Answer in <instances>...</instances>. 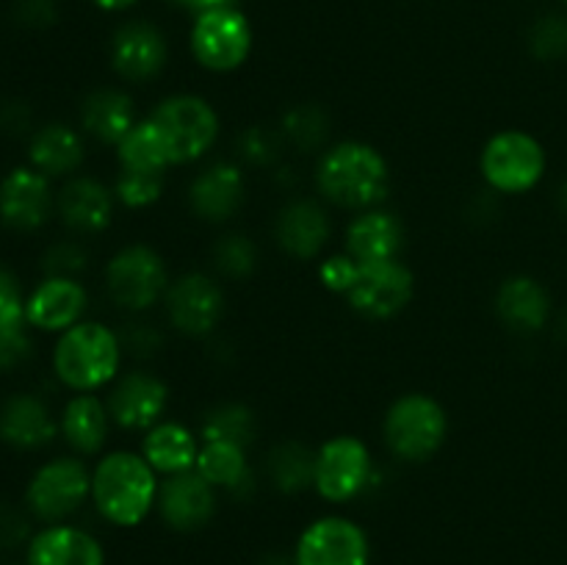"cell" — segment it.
I'll list each match as a JSON object with an SVG mask.
<instances>
[{"mask_svg":"<svg viewBox=\"0 0 567 565\" xmlns=\"http://www.w3.org/2000/svg\"><path fill=\"white\" fill-rule=\"evenodd\" d=\"M316 186L338 208H377L391 186V172L371 144L341 142L321 155Z\"/></svg>","mask_w":567,"mask_h":565,"instance_id":"6da1fadb","label":"cell"},{"mask_svg":"<svg viewBox=\"0 0 567 565\" xmlns=\"http://www.w3.org/2000/svg\"><path fill=\"white\" fill-rule=\"evenodd\" d=\"M92 502L105 521L136 526L158 502V476L144 454L111 452L92 471Z\"/></svg>","mask_w":567,"mask_h":565,"instance_id":"7a4b0ae2","label":"cell"},{"mask_svg":"<svg viewBox=\"0 0 567 565\" xmlns=\"http://www.w3.org/2000/svg\"><path fill=\"white\" fill-rule=\"evenodd\" d=\"M120 363V336L100 321H78L61 332L53 349L55 377L75 393H92L109 386Z\"/></svg>","mask_w":567,"mask_h":565,"instance_id":"3957f363","label":"cell"},{"mask_svg":"<svg viewBox=\"0 0 567 565\" xmlns=\"http://www.w3.org/2000/svg\"><path fill=\"white\" fill-rule=\"evenodd\" d=\"M382 432H385L388 449L396 458L421 463V460H430L446 441V410L426 393H408L388 408Z\"/></svg>","mask_w":567,"mask_h":565,"instance_id":"277c9868","label":"cell"},{"mask_svg":"<svg viewBox=\"0 0 567 565\" xmlns=\"http://www.w3.org/2000/svg\"><path fill=\"white\" fill-rule=\"evenodd\" d=\"M150 120L164 136L172 164L203 158L219 136V116L214 105L197 94H175V97L161 100Z\"/></svg>","mask_w":567,"mask_h":565,"instance_id":"5b68a950","label":"cell"},{"mask_svg":"<svg viewBox=\"0 0 567 565\" xmlns=\"http://www.w3.org/2000/svg\"><path fill=\"white\" fill-rule=\"evenodd\" d=\"M105 288L116 308L131 310V314L153 308L158 299L166 297V288H169L164 258L147 244L120 249L105 266Z\"/></svg>","mask_w":567,"mask_h":565,"instance_id":"8992f818","label":"cell"},{"mask_svg":"<svg viewBox=\"0 0 567 565\" xmlns=\"http://www.w3.org/2000/svg\"><path fill=\"white\" fill-rule=\"evenodd\" d=\"M482 175L493 192L524 194L546 175V150L529 133H496L482 150Z\"/></svg>","mask_w":567,"mask_h":565,"instance_id":"52a82bcc","label":"cell"},{"mask_svg":"<svg viewBox=\"0 0 567 565\" xmlns=\"http://www.w3.org/2000/svg\"><path fill=\"white\" fill-rule=\"evenodd\" d=\"M92 496V471L78 458H55L28 480L25 507L39 521L59 524Z\"/></svg>","mask_w":567,"mask_h":565,"instance_id":"ba28073f","label":"cell"},{"mask_svg":"<svg viewBox=\"0 0 567 565\" xmlns=\"http://www.w3.org/2000/svg\"><path fill=\"white\" fill-rule=\"evenodd\" d=\"M252 28L236 6H219L197 14L192 28V53L205 70L230 72L247 61Z\"/></svg>","mask_w":567,"mask_h":565,"instance_id":"9c48e42d","label":"cell"},{"mask_svg":"<svg viewBox=\"0 0 567 565\" xmlns=\"http://www.w3.org/2000/svg\"><path fill=\"white\" fill-rule=\"evenodd\" d=\"M371 476H374V460L360 438L338 435L316 452L313 485L327 502H352L369 487Z\"/></svg>","mask_w":567,"mask_h":565,"instance_id":"30bf717a","label":"cell"},{"mask_svg":"<svg viewBox=\"0 0 567 565\" xmlns=\"http://www.w3.org/2000/svg\"><path fill=\"white\" fill-rule=\"evenodd\" d=\"M413 291V271L396 258L380 260V264H360L347 299L358 314L369 316V319H391L408 308Z\"/></svg>","mask_w":567,"mask_h":565,"instance_id":"8fae6325","label":"cell"},{"mask_svg":"<svg viewBox=\"0 0 567 565\" xmlns=\"http://www.w3.org/2000/svg\"><path fill=\"white\" fill-rule=\"evenodd\" d=\"M369 537L354 521L327 515L302 532L293 565H369Z\"/></svg>","mask_w":567,"mask_h":565,"instance_id":"7c38bea8","label":"cell"},{"mask_svg":"<svg viewBox=\"0 0 567 565\" xmlns=\"http://www.w3.org/2000/svg\"><path fill=\"white\" fill-rule=\"evenodd\" d=\"M166 316L183 336H208L225 314V294L219 282L199 271L177 277L166 288Z\"/></svg>","mask_w":567,"mask_h":565,"instance_id":"4fadbf2b","label":"cell"},{"mask_svg":"<svg viewBox=\"0 0 567 565\" xmlns=\"http://www.w3.org/2000/svg\"><path fill=\"white\" fill-rule=\"evenodd\" d=\"M55 210V194L50 177L39 170L14 166L0 181V222L11 230H39Z\"/></svg>","mask_w":567,"mask_h":565,"instance_id":"5bb4252c","label":"cell"},{"mask_svg":"<svg viewBox=\"0 0 567 565\" xmlns=\"http://www.w3.org/2000/svg\"><path fill=\"white\" fill-rule=\"evenodd\" d=\"M169 59L166 39L153 22H125L111 39V66L125 81L144 83L161 75Z\"/></svg>","mask_w":567,"mask_h":565,"instance_id":"9a60e30c","label":"cell"},{"mask_svg":"<svg viewBox=\"0 0 567 565\" xmlns=\"http://www.w3.org/2000/svg\"><path fill=\"white\" fill-rule=\"evenodd\" d=\"M111 421L122 430H150L169 404V388L147 371H131L109 393Z\"/></svg>","mask_w":567,"mask_h":565,"instance_id":"2e32d148","label":"cell"},{"mask_svg":"<svg viewBox=\"0 0 567 565\" xmlns=\"http://www.w3.org/2000/svg\"><path fill=\"white\" fill-rule=\"evenodd\" d=\"M89 294L75 277H44L25 297L28 327L42 332H64L83 321Z\"/></svg>","mask_w":567,"mask_h":565,"instance_id":"e0dca14e","label":"cell"},{"mask_svg":"<svg viewBox=\"0 0 567 565\" xmlns=\"http://www.w3.org/2000/svg\"><path fill=\"white\" fill-rule=\"evenodd\" d=\"M158 507L172 530H199L216 513V487L197 471L175 474L158 487Z\"/></svg>","mask_w":567,"mask_h":565,"instance_id":"ac0fdd59","label":"cell"},{"mask_svg":"<svg viewBox=\"0 0 567 565\" xmlns=\"http://www.w3.org/2000/svg\"><path fill=\"white\" fill-rule=\"evenodd\" d=\"M114 192L94 177H70L55 194V214L78 236H94L111 225Z\"/></svg>","mask_w":567,"mask_h":565,"instance_id":"d6986e66","label":"cell"},{"mask_svg":"<svg viewBox=\"0 0 567 565\" xmlns=\"http://www.w3.org/2000/svg\"><path fill=\"white\" fill-rule=\"evenodd\" d=\"M330 216L313 199H293L277 214L275 222V238L280 249L299 260L316 258L330 242Z\"/></svg>","mask_w":567,"mask_h":565,"instance_id":"ffe728a7","label":"cell"},{"mask_svg":"<svg viewBox=\"0 0 567 565\" xmlns=\"http://www.w3.org/2000/svg\"><path fill=\"white\" fill-rule=\"evenodd\" d=\"M59 432L48 404L33 393H14L0 404V441L20 452L48 446Z\"/></svg>","mask_w":567,"mask_h":565,"instance_id":"44dd1931","label":"cell"},{"mask_svg":"<svg viewBox=\"0 0 567 565\" xmlns=\"http://www.w3.org/2000/svg\"><path fill=\"white\" fill-rule=\"evenodd\" d=\"M244 203V175L241 166L230 161L208 166L199 172L188 188V205L205 222H227L236 216Z\"/></svg>","mask_w":567,"mask_h":565,"instance_id":"7402d4cb","label":"cell"},{"mask_svg":"<svg viewBox=\"0 0 567 565\" xmlns=\"http://www.w3.org/2000/svg\"><path fill=\"white\" fill-rule=\"evenodd\" d=\"M404 247V227L396 214L369 208L347 227V255L358 264L396 260Z\"/></svg>","mask_w":567,"mask_h":565,"instance_id":"603a6c76","label":"cell"},{"mask_svg":"<svg viewBox=\"0 0 567 565\" xmlns=\"http://www.w3.org/2000/svg\"><path fill=\"white\" fill-rule=\"evenodd\" d=\"M86 161V144L75 127L64 122H48L37 127L28 142V164L48 177H66Z\"/></svg>","mask_w":567,"mask_h":565,"instance_id":"cb8c5ba5","label":"cell"},{"mask_svg":"<svg viewBox=\"0 0 567 565\" xmlns=\"http://www.w3.org/2000/svg\"><path fill=\"white\" fill-rule=\"evenodd\" d=\"M28 565H105V554L89 532L50 524L28 543Z\"/></svg>","mask_w":567,"mask_h":565,"instance_id":"d4e9b609","label":"cell"},{"mask_svg":"<svg viewBox=\"0 0 567 565\" xmlns=\"http://www.w3.org/2000/svg\"><path fill=\"white\" fill-rule=\"evenodd\" d=\"M136 127V109L122 89H97L81 103V131L100 144H120Z\"/></svg>","mask_w":567,"mask_h":565,"instance_id":"484cf974","label":"cell"},{"mask_svg":"<svg viewBox=\"0 0 567 565\" xmlns=\"http://www.w3.org/2000/svg\"><path fill=\"white\" fill-rule=\"evenodd\" d=\"M498 319L515 332H537L551 316V299L535 277H509L496 294Z\"/></svg>","mask_w":567,"mask_h":565,"instance_id":"4316f807","label":"cell"},{"mask_svg":"<svg viewBox=\"0 0 567 565\" xmlns=\"http://www.w3.org/2000/svg\"><path fill=\"white\" fill-rule=\"evenodd\" d=\"M199 446H203V441H197V435L188 427L177 424V421H158L144 435L142 454L153 465L155 474L161 471L166 476H175L194 471Z\"/></svg>","mask_w":567,"mask_h":565,"instance_id":"83f0119b","label":"cell"},{"mask_svg":"<svg viewBox=\"0 0 567 565\" xmlns=\"http://www.w3.org/2000/svg\"><path fill=\"white\" fill-rule=\"evenodd\" d=\"M109 404L94 393H75L61 413L59 430L78 454H97L109 441Z\"/></svg>","mask_w":567,"mask_h":565,"instance_id":"f1b7e54d","label":"cell"},{"mask_svg":"<svg viewBox=\"0 0 567 565\" xmlns=\"http://www.w3.org/2000/svg\"><path fill=\"white\" fill-rule=\"evenodd\" d=\"M116 158L120 170L147 172V175H164L172 166L169 147L153 120L136 122V127L116 144Z\"/></svg>","mask_w":567,"mask_h":565,"instance_id":"f546056e","label":"cell"},{"mask_svg":"<svg viewBox=\"0 0 567 565\" xmlns=\"http://www.w3.org/2000/svg\"><path fill=\"white\" fill-rule=\"evenodd\" d=\"M194 471L205 476L214 487H225V491L233 493H238L252 482L247 465V449L236 446V443L203 441Z\"/></svg>","mask_w":567,"mask_h":565,"instance_id":"4dcf8cb0","label":"cell"},{"mask_svg":"<svg viewBox=\"0 0 567 565\" xmlns=\"http://www.w3.org/2000/svg\"><path fill=\"white\" fill-rule=\"evenodd\" d=\"M313 465L316 454L299 441L277 443L269 452V460H266L271 485L282 493H299L313 485Z\"/></svg>","mask_w":567,"mask_h":565,"instance_id":"1f68e13d","label":"cell"},{"mask_svg":"<svg viewBox=\"0 0 567 565\" xmlns=\"http://www.w3.org/2000/svg\"><path fill=\"white\" fill-rule=\"evenodd\" d=\"M255 432H258L255 413L247 408V404H236V402L214 408L203 419V427H199L203 441L236 443V446H244V449L255 441Z\"/></svg>","mask_w":567,"mask_h":565,"instance_id":"d6a6232c","label":"cell"},{"mask_svg":"<svg viewBox=\"0 0 567 565\" xmlns=\"http://www.w3.org/2000/svg\"><path fill=\"white\" fill-rule=\"evenodd\" d=\"M282 136L293 144L302 153H313V150H321L327 144V136H330V116L313 103L293 105L291 111L282 114Z\"/></svg>","mask_w":567,"mask_h":565,"instance_id":"836d02e7","label":"cell"},{"mask_svg":"<svg viewBox=\"0 0 567 565\" xmlns=\"http://www.w3.org/2000/svg\"><path fill=\"white\" fill-rule=\"evenodd\" d=\"M258 264L255 244L241 233H227L214 244V266L225 277H247Z\"/></svg>","mask_w":567,"mask_h":565,"instance_id":"e575fe53","label":"cell"},{"mask_svg":"<svg viewBox=\"0 0 567 565\" xmlns=\"http://www.w3.org/2000/svg\"><path fill=\"white\" fill-rule=\"evenodd\" d=\"M164 192V175H147V172L120 170L114 183V197L127 208H147Z\"/></svg>","mask_w":567,"mask_h":565,"instance_id":"d590c367","label":"cell"},{"mask_svg":"<svg viewBox=\"0 0 567 565\" xmlns=\"http://www.w3.org/2000/svg\"><path fill=\"white\" fill-rule=\"evenodd\" d=\"M532 53L543 61L567 55V14H548L532 31Z\"/></svg>","mask_w":567,"mask_h":565,"instance_id":"8d00e7d4","label":"cell"},{"mask_svg":"<svg viewBox=\"0 0 567 565\" xmlns=\"http://www.w3.org/2000/svg\"><path fill=\"white\" fill-rule=\"evenodd\" d=\"M89 266V253L78 242H55L42 255L44 277H75Z\"/></svg>","mask_w":567,"mask_h":565,"instance_id":"74e56055","label":"cell"},{"mask_svg":"<svg viewBox=\"0 0 567 565\" xmlns=\"http://www.w3.org/2000/svg\"><path fill=\"white\" fill-rule=\"evenodd\" d=\"M25 294L9 269H0V336L25 327Z\"/></svg>","mask_w":567,"mask_h":565,"instance_id":"f35d334b","label":"cell"},{"mask_svg":"<svg viewBox=\"0 0 567 565\" xmlns=\"http://www.w3.org/2000/svg\"><path fill=\"white\" fill-rule=\"evenodd\" d=\"M238 153L252 166H269L280 155V138L266 127H249L238 138Z\"/></svg>","mask_w":567,"mask_h":565,"instance_id":"ab89813d","label":"cell"},{"mask_svg":"<svg viewBox=\"0 0 567 565\" xmlns=\"http://www.w3.org/2000/svg\"><path fill=\"white\" fill-rule=\"evenodd\" d=\"M358 269H360L358 260H354L352 255L341 253V255H332V258L321 260L319 277H321V282L330 288V291L343 294V297H347L349 288H352V282H354V277H358Z\"/></svg>","mask_w":567,"mask_h":565,"instance_id":"60d3db41","label":"cell"},{"mask_svg":"<svg viewBox=\"0 0 567 565\" xmlns=\"http://www.w3.org/2000/svg\"><path fill=\"white\" fill-rule=\"evenodd\" d=\"M120 343L122 352H131L133 358H153L161 343H164V338L153 325H127L120 332Z\"/></svg>","mask_w":567,"mask_h":565,"instance_id":"b9f144b4","label":"cell"},{"mask_svg":"<svg viewBox=\"0 0 567 565\" xmlns=\"http://www.w3.org/2000/svg\"><path fill=\"white\" fill-rule=\"evenodd\" d=\"M33 355V341L28 336V325L0 336V371H14Z\"/></svg>","mask_w":567,"mask_h":565,"instance_id":"7bdbcfd3","label":"cell"},{"mask_svg":"<svg viewBox=\"0 0 567 565\" xmlns=\"http://www.w3.org/2000/svg\"><path fill=\"white\" fill-rule=\"evenodd\" d=\"M59 9H55V0H17L14 6V20L22 28H48L53 25Z\"/></svg>","mask_w":567,"mask_h":565,"instance_id":"ee69618b","label":"cell"},{"mask_svg":"<svg viewBox=\"0 0 567 565\" xmlns=\"http://www.w3.org/2000/svg\"><path fill=\"white\" fill-rule=\"evenodd\" d=\"M28 537V521L11 504L0 502V548L17 546Z\"/></svg>","mask_w":567,"mask_h":565,"instance_id":"f6af8a7d","label":"cell"},{"mask_svg":"<svg viewBox=\"0 0 567 565\" xmlns=\"http://www.w3.org/2000/svg\"><path fill=\"white\" fill-rule=\"evenodd\" d=\"M31 109L20 100H0V133H25L31 127Z\"/></svg>","mask_w":567,"mask_h":565,"instance_id":"bcb514c9","label":"cell"},{"mask_svg":"<svg viewBox=\"0 0 567 565\" xmlns=\"http://www.w3.org/2000/svg\"><path fill=\"white\" fill-rule=\"evenodd\" d=\"M169 3L194 11V14H203V11L219 9V6H233V0H169Z\"/></svg>","mask_w":567,"mask_h":565,"instance_id":"7dc6e473","label":"cell"},{"mask_svg":"<svg viewBox=\"0 0 567 565\" xmlns=\"http://www.w3.org/2000/svg\"><path fill=\"white\" fill-rule=\"evenodd\" d=\"M92 3L103 11H122V9H131V6L138 3V0H92Z\"/></svg>","mask_w":567,"mask_h":565,"instance_id":"c3c4849f","label":"cell"},{"mask_svg":"<svg viewBox=\"0 0 567 565\" xmlns=\"http://www.w3.org/2000/svg\"><path fill=\"white\" fill-rule=\"evenodd\" d=\"M557 330H559V336H563L565 341H567V308L563 310V316H559V321H557Z\"/></svg>","mask_w":567,"mask_h":565,"instance_id":"681fc988","label":"cell"},{"mask_svg":"<svg viewBox=\"0 0 567 565\" xmlns=\"http://www.w3.org/2000/svg\"><path fill=\"white\" fill-rule=\"evenodd\" d=\"M559 208H563V214L567 216V181L563 183V188H559Z\"/></svg>","mask_w":567,"mask_h":565,"instance_id":"f907efd6","label":"cell"},{"mask_svg":"<svg viewBox=\"0 0 567 565\" xmlns=\"http://www.w3.org/2000/svg\"><path fill=\"white\" fill-rule=\"evenodd\" d=\"M565 3H567V0H565Z\"/></svg>","mask_w":567,"mask_h":565,"instance_id":"816d5d0a","label":"cell"}]
</instances>
